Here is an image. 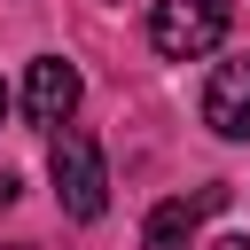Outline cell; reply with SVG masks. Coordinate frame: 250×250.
Returning <instances> with one entry per match:
<instances>
[{"label":"cell","mask_w":250,"mask_h":250,"mask_svg":"<svg viewBox=\"0 0 250 250\" xmlns=\"http://www.w3.org/2000/svg\"><path fill=\"white\" fill-rule=\"evenodd\" d=\"M8 102H16V94H8V78H0V117H8Z\"/></svg>","instance_id":"cell-8"},{"label":"cell","mask_w":250,"mask_h":250,"mask_svg":"<svg viewBox=\"0 0 250 250\" xmlns=\"http://www.w3.org/2000/svg\"><path fill=\"white\" fill-rule=\"evenodd\" d=\"M211 250H250V234H219V242H211Z\"/></svg>","instance_id":"cell-7"},{"label":"cell","mask_w":250,"mask_h":250,"mask_svg":"<svg viewBox=\"0 0 250 250\" xmlns=\"http://www.w3.org/2000/svg\"><path fill=\"white\" fill-rule=\"evenodd\" d=\"M227 211V188H195V195H172V203H156L148 219H141V234H148V250H180L203 219H219Z\"/></svg>","instance_id":"cell-5"},{"label":"cell","mask_w":250,"mask_h":250,"mask_svg":"<svg viewBox=\"0 0 250 250\" xmlns=\"http://www.w3.org/2000/svg\"><path fill=\"white\" fill-rule=\"evenodd\" d=\"M8 203H16V172H0V211H8Z\"/></svg>","instance_id":"cell-6"},{"label":"cell","mask_w":250,"mask_h":250,"mask_svg":"<svg viewBox=\"0 0 250 250\" xmlns=\"http://www.w3.org/2000/svg\"><path fill=\"white\" fill-rule=\"evenodd\" d=\"M47 172H55V195H62V211H70V219H102V211H109V164H102L94 133L62 125V133H55V148H47Z\"/></svg>","instance_id":"cell-1"},{"label":"cell","mask_w":250,"mask_h":250,"mask_svg":"<svg viewBox=\"0 0 250 250\" xmlns=\"http://www.w3.org/2000/svg\"><path fill=\"white\" fill-rule=\"evenodd\" d=\"M227 0H156L148 8V47L164 62H203L219 39H227Z\"/></svg>","instance_id":"cell-2"},{"label":"cell","mask_w":250,"mask_h":250,"mask_svg":"<svg viewBox=\"0 0 250 250\" xmlns=\"http://www.w3.org/2000/svg\"><path fill=\"white\" fill-rule=\"evenodd\" d=\"M70 109H78V70H70L62 55H39V62H31V78H23V117H31V125H47V133H62V125H70Z\"/></svg>","instance_id":"cell-4"},{"label":"cell","mask_w":250,"mask_h":250,"mask_svg":"<svg viewBox=\"0 0 250 250\" xmlns=\"http://www.w3.org/2000/svg\"><path fill=\"white\" fill-rule=\"evenodd\" d=\"M203 125H211L219 141H250V55L219 62V70L203 78Z\"/></svg>","instance_id":"cell-3"}]
</instances>
